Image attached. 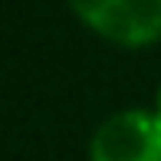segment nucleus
I'll return each instance as SVG.
<instances>
[{"mask_svg":"<svg viewBox=\"0 0 161 161\" xmlns=\"http://www.w3.org/2000/svg\"><path fill=\"white\" fill-rule=\"evenodd\" d=\"M72 17L119 49L161 43V0H66Z\"/></svg>","mask_w":161,"mask_h":161,"instance_id":"nucleus-1","label":"nucleus"},{"mask_svg":"<svg viewBox=\"0 0 161 161\" xmlns=\"http://www.w3.org/2000/svg\"><path fill=\"white\" fill-rule=\"evenodd\" d=\"M89 161H161V115L155 108H119L102 119L86 148Z\"/></svg>","mask_w":161,"mask_h":161,"instance_id":"nucleus-2","label":"nucleus"},{"mask_svg":"<svg viewBox=\"0 0 161 161\" xmlns=\"http://www.w3.org/2000/svg\"><path fill=\"white\" fill-rule=\"evenodd\" d=\"M151 108L161 115V82H158V89H155V102H151Z\"/></svg>","mask_w":161,"mask_h":161,"instance_id":"nucleus-3","label":"nucleus"}]
</instances>
